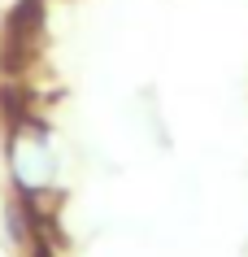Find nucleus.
<instances>
[{"instance_id":"obj_1","label":"nucleus","mask_w":248,"mask_h":257,"mask_svg":"<svg viewBox=\"0 0 248 257\" xmlns=\"http://www.w3.org/2000/svg\"><path fill=\"white\" fill-rule=\"evenodd\" d=\"M5 231H9V240H14V244H27V235H31V231H35V227H31V209H27V205H5Z\"/></svg>"}]
</instances>
